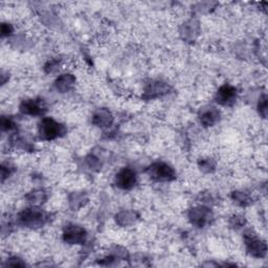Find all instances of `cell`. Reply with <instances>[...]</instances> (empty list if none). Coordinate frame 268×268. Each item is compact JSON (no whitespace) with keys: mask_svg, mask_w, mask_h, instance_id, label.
Segmentation results:
<instances>
[{"mask_svg":"<svg viewBox=\"0 0 268 268\" xmlns=\"http://www.w3.org/2000/svg\"><path fill=\"white\" fill-rule=\"evenodd\" d=\"M139 218H140L139 214L136 211H132V210H123L119 212L115 217L117 225L123 228H128L133 226L134 223L139 220Z\"/></svg>","mask_w":268,"mask_h":268,"instance_id":"obj_15","label":"cell"},{"mask_svg":"<svg viewBox=\"0 0 268 268\" xmlns=\"http://www.w3.org/2000/svg\"><path fill=\"white\" fill-rule=\"evenodd\" d=\"M2 37L3 38H9L14 33V27L9 24V22H3L2 24Z\"/></svg>","mask_w":268,"mask_h":268,"instance_id":"obj_28","label":"cell"},{"mask_svg":"<svg viewBox=\"0 0 268 268\" xmlns=\"http://www.w3.org/2000/svg\"><path fill=\"white\" fill-rule=\"evenodd\" d=\"M61 60L60 59H51L49 60L46 65H44V71L47 74H55L60 70Z\"/></svg>","mask_w":268,"mask_h":268,"instance_id":"obj_23","label":"cell"},{"mask_svg":"<svg viewBox=\"0 0 268 268\" xmlns=\"http://www.w3.org/2000/svg\"><path fill=\"white\" fill-rule=\"evenodd\" d=\"M231 198L234 201V204L241 208L250 207L253 204V197L244 191H234L231 194Z\"/></svg>","mask_w":268,"mask_h":268,"instance_id":"obj_18","label":"cell"},{"mask_svg":"<svg viewBox=\"0 0 268 268\" xmlns=\"http://www.w3.org/2000/svg\"><path fill=\"white\" fill-rule=\"evenodd\" d=\"M199 123L206 128L214 127L221 120L220 110L215 106H206L198 114Z\"/></svg>","mask_w":268,"mask_h":268,"instance_id":"obj_11","label":"cell"},{"mask_svg":"<svg viewBox=\"0 0 268 268\" xmlns=\"http://www.w3.org/2000/svg\"><path fill=\"white\" fill-rule=\"evenodd\" d=\"M87 238V231L76 223H69L63 229L62 239L66 244L83 245L86 243Z\"/></svg>","mask_w":268,"mask_h":268,"instance_id":"obj_6","label":"cell"},{"mask_svg":"<svg viewBox=\"0 0 268 268\" xmlns=\"http://www.w3.org/2000/svg\"><path fill=\"white\" fill-rule=\"evenodd\" d=\"M0 126H2V130L4 132H11L17 129L16 122L10 118V117H2V121H0Z\"/></svg>","mask_w":268,"mask_h":268,"instance_id":"obj_21","label":"cell"},{"mask_svg":"<svg viewBox=\"0 0 268 268\" xmlns=\"http://www.w3.org/2000/svg\"><path fill=\"white\" fill-rule=\"evenodd\" d=\"M247 223H248L247 218H245L242 215H238V214L233 215L229 220V225H230L231 229H233L235 231L243 229L245 226H247Z\"/></svg>","mask_w":268,"mask_h":268,"instance_id":"obj_20","label":"cell"},{"mask_svg":"<svg viewBox=\"0 0 268 268\" xmlns=\"http://www.w3.org/2000/svg\"><path fill=\"white\" fill-rule=\"evenodd\" d=\"M257 108H258L259 115H260L263 119H266V117H267V96H266L265 94L262 95V96L259 98Z\"/></svg>","mask_w":268,"mask_h":268,"instance_id":"obj_26","label":"cell"},{"mask_svg":"<svg viewBox=\"0 0 268 268\" xmlns=\"http://www.w3.org/2000/svg\"><path fill=\"white\" fill-rule=\"evenodd\" d=\"M200 27L199 22L196 19H190L186 21L181 28V36L185 41L193 42L199 35Z\"/></svg>","mask_w":268,"mask_h":268,"instance_id":"obj_14","label":"cell"},{"mask_svg":"<svg viewBox=\"0 0 268 268\" xmlns=\"http://www.w3.org/2000/svg\"><path fill=\"white\" fill-rule=\"evenodd\" d=\"M146 173L152 181L158 183H170L177 178L175 169L165 162H155L151 164L146 169Z\"/></svg>","mask_w":268,"mask_h":268,"instance_id":"obj_3","label":"cell"},{"mask_svg":"<svg viewBox=\"0 0 268 268\" xmlns=\"http://www.w3.org/2000/svg\"><path fill=\"white\" fill-rule=\"evenodd\" d=\"M12 145L17 149H21V150H25V151H32L33 150V146L29 142H27L26 140H24L22 138H19V137H14L12 139Z\"/></svg>","mask_w":268,"mask_h":268,"instance_id":"obj_22","label":"cell"},{"mask_svg":"<svg viewBox=\"0 0 268 268\" xmlns=\"http://www.w3.org/2000/svg\"><path fill=\"white\" fill-rule=\"evenodd\" d=\"M48 198L49 194L44 189H35L26 195V200L30 204V206L34 207H40L43 204H46Z\"/></svg>","mask_w":268,"mask_h":268,"instance_id":"obj_16","label":"cell"},{"mask_svg":"<svg viewBox=\"0 0 268 268\" xmlns=\"http://www.w3.org/2000/svg\"><path fill=\"white\" fill-rule=\"evenodd\" d=\"M115 122L114 115L107 108H99L93 114L92 123L98 128L106 129L113 126Z\"/></svg>","mask_w":268,"mask_h":268,"instance_id":"obj_12","label":"cell"},{"mask_svg":"<svg viewBox=\"0 0 268 268\" xmlns=\"http://www.w3.org/2000/svg\"><path fill=\"white\" fill-rule=\"evenodd\" d=\"M75 86H76V77L70 73L60 75L54 83L55 89L60 94L70 93Z\"/></svg>","mask_w":268,"mask_h":268,"instance_id":"obj_13","label":"cell"},{"mask_svg":"<svg viewBox=\"0 0 268 268\" xmlns=\"http://www.w3.org/2000/svg\"><path fill=\"white\" fill-rule=\"evenodd\" d=\"M5 265L11 267H26L27 263L19 257H11L7 260V263Z\"/></svg>","mask_w":268,"mask_h":268,"instance_id":"obj_27","label":"cell"},{"mask_svg":"<svg viewBox=\"0 0 268 268\" xmlns=\"http://www.w3.org/2000/svg\"><path fill=\"white\" fill-rule=\"evenodd\" d=\"M139 183V178L137 172L131 168L121 169L115 177V185L123 191H131L137 187Z\"/></svg>","mask_w":268,"mask_h":268,"instance_id":"obj_8","label":"cell"},{"mask_svg":"<svg viewBox=\"0 0 268 268\" xmlns=\"http://www.w3.org/2000/svg\"><path fill=\"white\" fill-rule=\"evenodd\" d=\"M87 163H88V166L91 167V169H100L102 167V164L101 162L99 161V159H97L96 156L94 155H89L87 158Z\"/></svg>","mask_w":268,"mask_h":268,"instance_id":"obj_29","label":"cell"},{"mask_svg":"<svg viewBox=\"0 0 268 268\" xmlns=\"http://www.w3.org/2000/svg\"><path fill=\"white\" fill-rule=\"evenodd\" d=\"M66 133V126L53 118H43L38 125V134L42 141H55L63 138Z\"/></svg>","mask_w":268,"mask_h":268,"instance_id":"obj_2","label":"cell"},{"mask_svg":"<svg viewBox=\"0 0 268 268\" xmlns=\"http://www.w3.org/2000/svg\"><path fill=\"white\" fill-rule=\"evenodd\" d=\"M16 171L15 166H13L11 163H3L2 164V182L5 183L6 180Z\"/></svg>","mask_w":268,"mask_h":268,"instance_id":"obj_25","label":"cell"},{"mask_svg":"<svg viewBox=\"0 0 268 268\" xmlns=\"http://www.w3.org/2000/svg\"><path fill=\"white\" fill-rule=\"evenodd\" d=\"M247 253L255 259H263L267 255V244L253 230H248L243 235Z\"/></svg>","mask_w":268,"mask_h":268,"instance_id":"obj_4","label":"cell"},{"mask_svg":"<svg viewBox=\"0 0 268 268\" xmlns=\"http://www.w3.org/2000/svg\"><path fill=\"white\" fill-rule=\"evenodd\" d=\"M198 168L204 173H207V174L213 173L216 170V162L210 158L200 159L198 161Z\"/></svg>","mask_w":268,"mask_h":268,"instance_id":"obj_19","label":"cell"},{"mask_svg":"<svg viewBox=\"0 0 268 268\" xmlns=\"http://www.w3.org/2000/svg\"><path fill=\"white\" fill-rule=\"evenodd\" d=\"M17 221L22 227L36 230L44 227L51 221V214L40 207L31 206L18 214Z\"/></svg>","mask_w":268,"mask_h":268,"instance_id":"obj_1","label":"cell"},{"mask_svg":"<svg viewBox=\"0 0 268 268\" xmlns=\"http://www.w3.org/2000/svg\"><path fill=\"white\" fill-rule=\"evenodd\" d=\"M198 201L200 203V205L203 206H207L210 207L212 205L215 204V198L212 195V193L210 192H204V193H200L198 196Z\"/></svg>","mask_w":268,"mask_h":268,"instance_id":"obj_24","label":"cell"},{"mask_svg":"<svg viewBox=\"0 0 268 268\" xmlns=\"http://www.w3.org/2000/svg\"><path fill=\"white\" fill-rule=\"evenodd\" d=\"M19 110L25 116L42 117L48 113V106L42 99H28L20 103Z\"/></svg>","mask_w":268,"mask_h":268,"instance_id":"obj_9","label":"cell"},{"mask_svg":"<svg viewBox=\"0 0 268 268\" xmlns=\"http://www.w3.org/2000/svg\"><path fill=\"white\" fill-rule=\"evenodd\" d=\"M88 196L84 192H74L69 196L70 208L73 211H78L81 208L85 207L88 203Z\"/></svg>","mask_w":268,"mask_h":268,"instance_id":"obj_17","label":"cell"},{"mask_svg":"<svg viewBox=\"0 0 268 268\" xmlns=\"http://www.w3.org/2000/svg\"><path fill=\"white\" fill-rule=\"evenodd\" d=\"M188 219L191 225L195 228L206 229L212 226V223L215 220V216L210 207L199 205L189 210Z\"/></svg>","mask_w":268,"mask_h":268,"instance_id":"obj_5","label":"cell"},{"mask_svg":"<svg viewBox=\"0 0 268 268\" xmlns=\"http://www.w3.org/2000/svg\"><path fill=\"white\" fill-rule=\"evenodd\" d=\"M238 99L237 88L229 83L221 85L215 95V101L218 105L223 107L233 106Z\"/></svg>","mask_w":268,"mask_h":268,"instance_id":"obj_10","label":"cell"},{"mask_svg":"<svg viewBox=\"0 0 268 268\" xmlns=\"http://www.w3.org/2000/svg\"><path fill=\"white\" fill-rule=\"evenodd\" d=\"M172 86L163 81V80H154L148 83L144 89L143 99L144 100H154L169 95L172 92Z\"/></svg>","mask_w":268,"mask_h":268,"instance_id":"obj_7","label":"cell"}]
</instances>
